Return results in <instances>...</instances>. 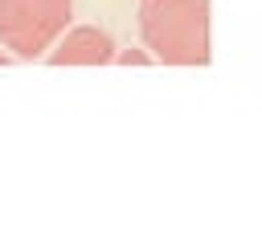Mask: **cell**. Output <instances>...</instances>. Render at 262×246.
I'll list each match as a JSON object with an SVG mask.
<instances>
[{
    "label": "cell",
    "mask_w": 262,
    "mask_h": 246,
    "mask_svg": "<svg viewBox=\"0 0 262 246\" xmlns=\"http://www.w3.org/2000/svg\"><path fill=\"white\" fill-rule=\"evenodd\" d=\"M115 57V41L111 33L94 29V25H82V29H70L66 41L49 53L53 66H102Z\"/></svg>",
    "instance_id": "3957f363"
},
{
    "label": "cell",
    "mask_w": 262,
    "mask_h": 246,
    "mask_svg": "<svg viewBox=\"0 0 262 246\" xmlns=\"http://www.w3.org/2000/svg\"><path fill=\"white\" fill-rule=\"evenodd\" d=\"M74 0H0V45L16 57H37L70 25Z\"/></svg>",
    "instance_id": "7a4b0ae2"
},
{
    "label": "cell",
    "mask_w": 262,
    "mask_h": 246,
    "mask_svg": "<svg viewBox=\"0 0 262 246\" xmlns=\"http://www.w3.org/2000/svg\"><path fill=\"white\" fill-rule=\"evenodd\" d=\"M139 37L168 66H205L209 0H139Z\"/></svg>",
    "instance_id": "6da1fadb"
},
{
    "label": "cell",
    "mask_w": 262,
    "mask_h": 246,
    "mask_svg": "<svg viewBox=\"0 0 262 246\" xmlns=\"http://www.w3.org/2000/svg\"><path fill=\"white\" fill-rule=\"evenodd\" d=\"M0 66H4V53H0Z\"/></svg>",
    "instance_id": "277c9868"
}]
</instances>
